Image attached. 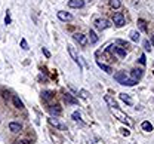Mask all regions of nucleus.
<instances>
[{
    "instance_id": "4be33fe9",
    "label": "nucleus",
    "mask_w": 154,
    "mask_h": 144,
    "mask_svg": "<svg viewBox=\"0 0 154 144\" xmlns=\"http://www.w3.org/2000/svg\"><path fill=\"white\" fill-rule=\"evenodd\" d=\"M89 37H91V43H98V40H99L94 30H89Z\"/></svg>"
},
{
    "instance_id": "0eeeda50",
    "label": "nucleus",
    "mask_w": 154,
    "mask_h": 144,
    "mask_svg": "<svg viewBox=\"0 0 154 144\" xmlns=\"http://www.w3.org/2000/svg\"><path fill=\"white\" fill-rule=\"evenodd\" d=\"M114 79H116L120 85H123V83H124V80L127 79L126 71H117V73H114Z\"/></svg>"
},
{
    "instance_id": "9b49d317",
    "label": "nucleus",
    "mask_w": 154,
    "mask_h": 144,
    "mask_svg": "<svg viewBox=\"0 0 154 144\" xmlns=\"http://www.w3.org/2000/svg\"><path fill=\"white\" fill-rule=\"evenodd\" d=\"M68 54L71 55V58L74 60V62L80 65V60H79V55H77V52H76V49H74L73 46H68Z\"/></svg>"
},
{
    "instance_id": "1a4fd4ad",
    "label": "nucleus",
    "mask_w": 154,
    "mask_h": 144,
    "mask_svg": "<svg viewBox=\"0 0 154 144\" xmlns=\"http://www.w3.org/2000/svg\"><path fill=\"white\" fill-rule=\"evenodd\" d=\"M64 101L67 103V104H71V106H77L79 104V101L73 97L71 94H64Z\"/></svg>"
},
{
    "instance_id": "a878e982",
    "label": "nucleus",
    "mask_w": 154,
    "mask_h": 144,
    "mask_svg": "<svg viewBox=\"0 0 154 144\" xmlns=\"http://www.w3.org/2000/svg\"><path fill=\"white\" fill-rule=\"evenodd\" d=\"M71 117L74 119V121H76V122H82V114H80L79 111H74V113L71 114Z\"/></svg>"
},
{
    "instance_id": "39448f33",
    "label": "nucleus",
    "mask_w": 154,
    "mask_h": 144,
    "mask_svg": "<svg viewBox=\"0 0 154 144\" xmlns=\"http://www.w3.org/2000/svg\"><path fill=\"white\" fill-rule=\"evenodd\" d=\"M142 74H144V71L141 70V68H134L130 71V79H134V80H139L141 77H142Z\"/></svg>"
},
{
    "instance_id": "393cba45",
    "label": "nucleus",
    "mask_w": 154,
    "mask_h": 144,
    "mask_svg": "<svg viewBox=\"0 0 154 144\" xmlns=\"http://www.w3.org/2000/svg\"><path fill=\"white\" fill-rule=\"evenodd\" d=\"M136 83H138L136 80H134V79H129V77H127V79L124 80L123 86H134V85H136Z\"/></svg>"
},
{
    "instance_id": "4468645a",
    "label": "nucleus",
    "mask_w": 154,
    "mask_h": 144,
    "mask_svg": "<svg viewBox=\"0 0 154 144\" xmlns=\"http://www.w3.org/2000/svg\"><path fill=\"white\" fill-rule=\"evenodd\" d=\"M104 100H105V103L110 106V107H111V109H117L119 106H117V103L111 98V97H110V95H105V97H104Z\"/></svg>"
},
{
    "instance_id": "f8f14e48",
    "label": "nucleus",
    "mask_w": 154,
    "mask_h": 144,
    "mask_svg": "<svg viewBox=\"0 0 154 144\" xmlns=\"http://www.w3.org/2000/svg\"><path fill=\"white\" fill-rule=\"evenodd\" d=\"M9 129L12 132H19L21 129H23V125H21L19 122H11L9 123Z\"/></svg>"
},
{
    "instance_id": "2eb2a0df",
    "label": "nucleus",
    "mask_w": 154,
    "mask_h": 144,
    "mask_svg": "<svg viewBox=\"0 0 154 144\" xmlns=\"http://www.w3.org/2000/svg\"><path fill=\"white\" fill-rule=\"evenodd\" d=\"M12 101H13V104H15V107H16V109H24V103L19 100V97L13 95V97H12Z\"/></svg>"
},
{
    "instance_id": "72a5a7b5",
    "label": "nucleus",
    "mask_w": 154,
    "mask_h": 144,
    "mask_svg": "<svg viewBox=\"0 0 154 144\" xmlns=\"http://www.w3.org/2000/svg\"><path fill=\"white\" fill-rule=\"evenodd\" d=\"M151 42H153V45H154V36H153V37H151Z\"/></svg>"
},
{
    "instance_id": "5701e85b",
    "label": "nucleus",
    "mask_w": 154,
    "mask_h": 144,
    "mask_svg": "<svg viewBox=\"0 0 154 144\" xmlns=\"http://www.w3.org/2000/svg\"><path fill=\"white\" fill-rule=\"evenodd\" d=\"M130 40L132 42H139V33L138 31H130Z\"/></svg>"
},
{
    "instance_id": "473e14b6",
    "label": "nucleus",
    "mask_w": 154,
    "mask_h": 144,
    "mask_svg": "<svg viewBox=\"0 0 154 144\" xmlns=\"http://www.w3.org/2000/svg\"><path fill=\"white\" fill-rule=\"evenodd\" d=\"M16 144H30V141H27V140H18Z\"/></svg>"
},
{
    "instance_id": "ddd939ff",
    "label": "nucleus",
    "mask_w": 154,
    "mask_h": 144,
    "mask_svg": "<svg viewBox=\"0 0 154 144\" xmlns=\"http://www.w3.org/2000/svg\"><path fill=\"white\" fill-rule=\"evenodd\" d=\"M41 98H43V101H51L53 98V92L52 91H43L41 92Z\"/></svg>"
},
{
    "instance_id": "f704fd0d",
    "label": "nucleus",
    "mask_w": 154,
    "mask_h": 144,
    "mask_svg": "<svg viewBox=\"0 0 154 144\" xmlns=\"http://www.w3.org/2000/svg\"><path fill=\"white\" fill-rule=\"evenodd\" d=\"M89 144H94V143H89Z\"/></svg>"
},
{
    "instance_id": "cd10ccee",
    "label": "nucleus",
    "mask_w": 154,
    "mask_h": 144,
    "mask_svg": "<svg viewBox=\"0 0 154 144\" xmlns=\"http://www.w3.org/2000/svg\"><path fill=\"white\" fill-rule=\"evenodd\" d=\"M11 13H9V11H8V13H6V16H5V24H6V26H9V24H11Z\"/></svg>"
},
{
    "instance_id": "c85d7f7f",
    "label": "nucleus",
    "mask_w": 154,
    "mask_h": 144,
    "mask_svg": "<svg viewBox=\"0 0 154 144\" xmlns=\"http://www.w3.org/2000/svg\"><path fill=\"white\" fill-rule=\"evenodd\" d=\"M41 52L45 54V57H46V58H51V52L46 49V48H41Z\"/></svg>"
},
{
    "instance_id": "2f4dec72",
    "label": "nucleus",
    "mask_w": 154,
    "mask_h": 144,
    "mask_svg": "<svg viewBox=\"0 0 154 144\" xmlns=\"http://www.w3.org/2000/svg\"><path fill=\"white\" fill-rule=\"evenodd\" d=\"M144 48H145V51H150V49H151V48H150V42H148V40L144 42Z\"/></svg>"
},
{
    "instance_id": "7ed1b4c3",
    "label": "nucleus",
    "mask_w": 154,
    "mask_h": 144,
    "mask_svg": "<svg viewBox=\"0 0 154 144\" xmlns=\"http://www.w3.org/2000/svg\"><path fill=\"white\" fill-rule=\"evenodd\" d=\"M113 22L116 24L117 27H123V26H124V16H123V13H122V12L114 13V16H113Z\"/></svg>"
},
{
    "instance_id": "c756f323",
    "label": "nucleus",
    "mask_w": 154,
    "mask_h": 144,
    "mask_svg": "<svg viewBox=\"0 0 154 144\" xmlns=\"http://www.w3.org/2000/svg\"><path fill=\"white\" fill-rule=\"evenodd\" d=\"M139 62H141L142 65H145V62H147V60H145V55H144V54H142V55L139 57Z\"/></svg>"
},
{
    "instance_id": "20e7f679",
    "label": "nucleus",
    "mask_w": 154,
    "mask_h": 144,
    "mask_svg": "<svg viewBox=\"0 0 154 144\" xmlns=\"http://www.w3.org/2000/svg\"><path fill=\"white\" fill-rule=\"evenodd\" d=\"M48 122H49L52 126H55V128H58V129H61V131H67V126L62 125V123L58 121V119H55V117H49Z\"/></svg>"
},
{
    "instance_id": "a211bd4d",
    "label": "nucleus",
    "mask_w": 154,
    "mask_h": 144,
    "mask_svg": "<svg viewBox=\"0 0 154 144\" xmlns=\"http://www.w3.org/2000/svg\"><path fill=\"white\" fill-rule=\"evenodd\" d=\"M138 27L141 28V31L147 33V22H145V19H142V18L138 19Z\"/></svg>"
},
{
    "instance_id": "9d476101",
    "label": "nucleus",
    "mask_w": 154,
    "mask_h": 144,
    "mask_svg": "<svg viewBox=\"0 0 154 144\" xmlns=\"http://www.w3.org/2000/svg\"><path fill=\"white\" fill-rule=\"evenodd\" d=\"M68 6L73 8V9H80V8L84 6V2H83V0H70Z\"/></svg>"
},
{
    "instance_id": "f257e3e1",
    "label": "nucleus",
    "mask_w": 154,
    "mask_h": 144,
    "mask_svg": "<svg viewBox=\"0 0 154 144\" xmlns=\"http://www.w3.org/2000/svg\"><path fill=\"white\" fill-rule=\"evenodd\" d=\"M111 111H113V114L119 119L120 122H123V123H126L127 126H130L132 125V121H130V117L127 116V114H124L123 111H120L119 109H111Z\"/></svg>"
},
{
    "instance_id": "423d86ee",
    "label": "nucleus",
    "mask_w": 154,
    "mask_h": 144,
    "mask_svg": "<svg viewBox=\"0 0 154 144\" xmlns=\"http://www.w3.org/2000/svg\"><path fill=\"white\" fill-rule=\"evenodd\" d=\"M56 15H58V18H59L61 21H64V22H67V21H71V19H73V15H71V13L64 12V11H59Z\"/></svg>"
},
{
    "instance_id": "bb28decb",
    "label": "nucleus",
    "mask_w": 154,
    "mask_h": 144,
    "mask_svg": "<svg viewBox=\"0 0 154 144\" xmlns=\"http://www.w3.org/2000/svg\"><path fill=\"white\" fill-rule=\"evenodd\" d=\"M21 48H23L24 51L28 49V45H27V40H25V39H21Z\"/></svg>"
},
{
    "instance_id": "b1692460",
    "label": "nucleus",
    "mask_w": 154,
    "mask_h": 144,
    "mask_svg": "<svg viewBox=\"0 0 154 144\" xmlns=\"http://www.w3.org/2000/svg\"><path fill=\"white\" fill-rule=\"evenodd\" d=\"M142 129L147 131V132H151V131H153V125H151L150 122L145 121V122H142Z\"/></svg>"
},
{
    "instance_id": "f03ea898",
    "label": "nucleus",
    "mask_w": 154,
    "mask_h": 144,
    "mask_svg": "<svg viewBox=\"0 0 154 144\" xmlns=\"http://www.w3.org/2000/svg\"><path fill=\"white\" fill-rule=\"evenodd\" d=\"M110 26H111V24H110L108 19H101V18L95 19V27H96L98 30H105V28H108Z\"/></svg>"
},
{
    "instance_id": "412c9836",
    "label": "nucleus",
    "mask_w": 154,
    "mask_h": 144,
    "mask_svg": "<svg viewBox=\"0 0 154 144\" xmlns=\"http://www.w3.org/2000/svg\"><path fill=\"white\" fill-rule=\"evenodd\" d=\"M120 100H122V101H124L126 104L132 106V100H130V97H129L127 94H120Z\"/></svg>"
},
{
    "instance_id": "aec40b11",
    "label": "nucleus",
    "mask_w": 154,
    "mask_h": 144,
    "mask_svg": "<svg viewBox=\"0 0 154 144\" xmlns=\"http://www.w3.org/2000/svg\"><path fill=\"white\" fill-rule=\"evenodd\" d=\"M108 3H110V6H111L113 9H119V8L122 6V2H120V0H108Z\"/></svg>"
},
{
    "instance_id": "7c9ffc66",
    "label": "nucleus",
    "mask_w": 154,
    "mask_h": 144,
    "mask_svg": "<svg viewBox=\"0 0 154 144\" xmlns=\"http://www.w3.org/2000/svg\"><path fill=\"white\" fill-rule=\"evenodd\" d=\"M80 94H82V97H83V98H87V97H89L87 91H84V89H82V91H80Z\"/></svg>"
},
{
    "instance_id": "6e6552de",
    "label": "nucleus",
    "mask_w": 154,
    "mask_h": 144,
    "mask_svg": "<svg viewBox=\"0 0 154 144\" xmlns=\"http://www.w3.org/2000/svg\"><path fill=\"white\" fill-rule=\"evenodd\" d=\"M73 37H74V40H76L77 43H80L82 46H86V43H87L86 36H83L82 33H76V34H73Z\"/></svg>"
},
{
    "instance_id": "6ab92c4d",
    "label": "nucleus",
    "mask_w": 154,
    "mask_h": 144,
    "mask_svg": "<svg viewBox=\"0 0 154 144\" xmlns=\"http://www.w3.org/2000/svg\"><path fill=\"white\" fill-rule=\"evenodd\" d=\"M49 111H51L52 114H56V116H59L62 110H61V107H59V106H51V107H49Z\"/></svg>"
},
{
    "instance_id": "dca6fc26",
    "label": "nucleus",
    "mask_w": 154,
    "mask_h": 144,
    "mask_svg": "<svg viewBox=\"0 0 154 144\" xmlns=\"http://www.w3.org/2000/svg\"><path fill=\"white\" fill-rule=\"evenodd\" d=\"M98 67H99L102 71H105V73H108V74H110V73H113V68L110 67V65H107V64H102V62H99V61H98Z\"/></svg>"
},
{
    "instance_id": "f3484780",
    "label": "nucleus",
    "mask_w": 154,
    "mask_h": 144,
    "mask_svg": "<svg viewBox=\"0 0 154 144\" xmlns=\"http://www.w3.org/2000/svg\"><path fill=\"white\" fill-rule=\"evenodd\" d=\"M116 45H117V46H122V48H123V49H126V51H127V49H129V48H130V45H129L127 42L122 40V39H117V40H116Z\"/></svg>"
}]
</instances>
